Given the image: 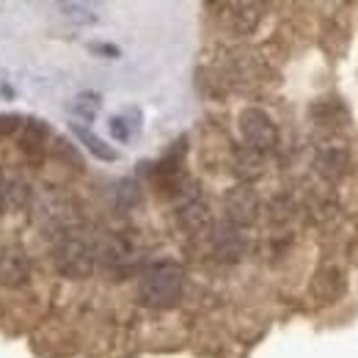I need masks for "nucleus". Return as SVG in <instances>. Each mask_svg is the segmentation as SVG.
<instances>
[{"instance_id":"obj_1","label":"nucleus","mask_w":358,"mask_h":358,"mask_svg":"<svg viewBox=\"0 0 358 358\" xmlns=\"http://www.w3.org/2000/svg\"><path fill=\"white\" fill-rule=\"evenodd\" d=\"M185 292V270L179 262H155L141 278V301L152 309H171L177 306Z\"/></svg>"},{"instance_id":"obj_2","label":"nucleus","mask_w":358,"mask_h":358,"mask_svg":"<svg viewBox=\"0 0 358 358\" xmlns=\"http://www.w3.org/2000/svg\"><path fill=\"white\" fill-rule=\"evenodd\" d=\"M52 262L55 270L66 278H89L94 273L96 251L89 237H83L80 231H64L52 248Z\"/></svg>"},{"instance_id":"obj_3","label":"nucleus","mask_w":358,"mask_h":358,"mask_svg":"<svg viewBox=\"0 0 358 358\" xmlns=\"http://www.w3.org/2000/svg\"><path fill=\"white\" fill-rule=\"evenodd\" d=\"M237 124H240L243 141H245L248 149L257 152V155H259V152H270V149L275 146V141H278V130H275L273 119H270L265 110H259V108H245V110L240 113Z\"/></svg>"},{"instance_id":"obj_4","label":"nucleus","mask_w":358,"mask_h":358,"mask_svg":"<svg viewBox=\"0 0 358 358\" xmlns=\"http://www.w3.org/2000/svg\"><path fill=\"white\" fill-rule=\"evenodd\" d=\"M31 278V257L22 245H8L0 251V287L20 289Z\"/></svg>"},{"instance_id":"obj_5","label":"nucleus","mask_w":358,"mask_h":358,"mask_svg":"<svg viewBox=\"0 0 358 358\" xmlns=\"http://www.w3.org/2000/svg\"><path fill=\"white\" fill-rule=\"evenodd\" d=\"M259 213V199L248 185H240L226 193V215L237 226H251Z\"/></svg>"},{"instance_id":"obj_6","label":"nucleus","mask_w":358,"mask_h":358,"mask_svg":"<svg viewBox=\"0 0 358 358\" xmlns=\"http://www.w3.org/2000/svg\"><path fill=\"white\" fill-rule=\"evenodd\" d=\"M224 8L229 11L226 20H229L231 31H237V34H251L262 20V6L259 3H229Z\"/></svg>"},{"instance_id":"obj_7","label":"nucleus","mask_w":358,"mask_h":358,"mask_svg":"<svg viewBox=\"0 0 358 358\" xmlns=\"http://www.w3.org/2000/svg\"><path fill=\"white\" fill-rule=\"evenodd\" d=\"M72 133L78 135V141L89 149L94 157H99V160H105V163H113V160H119V152L113 149V146H108L102 138H96V135L91 133L89 127H83V124H72Z\"/></svg>"},{"instance_id":"obj_8","label":"nucleus","mask_w":358,"mask_h":358,"mask_svg":"<svg viewBox=\"0 0 358 358\" xmlns=\"http://www.w3.org/2000/svg\"><path fill=\"white\" fill-rule=\"evenodd\" d=\"M99 105H102L99 94H94V91H83V94H78V96L69 102V113H72V116H78V119H83V122H94V119H96V113H99Z\"/></svg>"},{"instance_id":"obj_9","label":"nucleus","mask_w":358,"mask_h":358,"mask_svg":"<svg viewBox=\"0 0 358 358\" xmlns=\"http://www.w3.org/2000/svg\"><path fill=\"white\" fill-rule=\"evenodd\" d=\"M179 221H182V226L187 229V231H204L207 226L213 224L210 221V213H207V207L204 204H199V201H193V204H187L182 213H179Z\"/></svg>"},{"instance_id":"obj_10","label":"nucleus","mask_w":358,"mask_h":358,"mask_svg":"<svg viewBox=\"0 0 358 358\" xmlns=\"http://www.w3.org/2000/svg\"><path fill=\"white\" fill-rule=\"evenodd\" d=\"M61 11H64L72 22H78V25H91V22H96V14H94L91 8H86L83 3H64Z\"/></svg>"},{"instance_id":"obj_11","label":"nucleus","mask_w":358,"mask_h":358,"mask_svg":"<svg viewBox=\"0 0 358 358\" xmlns=\"http://www.w3.org/2000/svg\"><path fill=\"white\" fill-rule=\"evenodd\" d=\"M110 133H113V138L116 141H130V135H133V130H130V124H127V119L124 116H113L110 119Z\"/></svg>"},{"instance_id":"obj_12","label":"nucleus","mask_w":358,"mask_h":358,"mask_svg":"<svg viewBox=\"0 0 358 358\" xmlns=\"http://www.w3.org/2000/svg\"><path fill=\"white\" fill-rule=\"evenodd\" d=\"M94 52H102V55H110V58H119V50L110 45H91Z\"/></svg>"}]
</instances>
